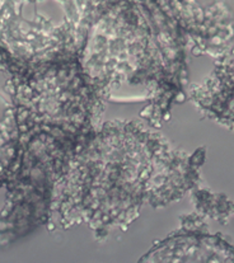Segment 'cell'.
I'll return each instance as SVG.
<instances>
[{
    "label": "cell",
    "mask_w": 234,
    "mask_h": 263,
    "mask_svg": "<svg viewBox=\"0 0 234 263\" xmlns=\"http://www.w3.org/2000/svg\"><path fill=\"white\" fill-rule=\"evenodd\" d=\"M182 44L173 0H87L78 61L102 102H149L158 125L181 92Z\"/></svg>",
    "instance_id": "cell-1"
},
{
    "label": "cell",
    "mask_w": 234,
    "mask_h": 263,
    "mask_svg": "<svg viewBox=\"0 0 234 263\" xmlns=\"http://www.w3.org/2000/svg\"><path fill=\"white\" fill-rule=\"evenodd\" d=\"M178 158L160 136L134 121H110L78 146L59 179L64 228L85 222L96 235L125 229L145 203L164 205L181 192Z\"/></svg>",
    "instance_id": "cell-2"
},
{
    "label": "cell",
    "mask_w": 234,
    "mask_h": 263,
    "mask_svg": "<svg viewBox=\"0 0 234 263\" xmlns=\"http://www.w3.org/2000/svg\"><path fill=\"white\" fill-rule=\"evenodd\" d=\"M87 0H0V64L26 78L77 63Z\"/></svg>",
    "instance_id": "cell-3"
}]
</instances>
